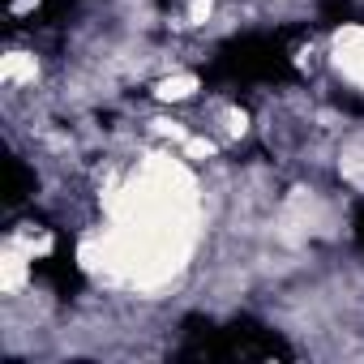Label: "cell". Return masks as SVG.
<instances>
[{
	"mask_svg": "<svg viewBox=\"0 0 364 364\" xmlns=\"http://www.w3.org/2000/svg\"><path fill=\"white\" fill-rule=\"evenodd\" d=\"M355 236H360V245H364V206H360V215H355Z\"/></svg>",
	"mask_w": 364,
	"mask_h": 364,
	"instance_id": "cell-6",
	"label": "cell"
},
{
	"mask_svg": "<svg viewBox=\"0 0 364 364\" xmlns=\"http://www.w3.org/2000/svg\"><path fill=\"white\" fill-rule=\"evenodd\" d=\"M206 82H291V52H287V35H249L236 39L228 48H219V56L210 65H202Z\"/></svg>",
	"mask_w": 364,
	"mask_h": 364,
	"instance_id": "cell-2",
	"label": "cell"
},
{
	"mask_svg": "<svg viewBox=\"0 0 364 364\" xmlns=\"http://www.w3.org/2000/svg\"><path fill=\"white\" fill-rule=\"evenodd\" d=\"M35 274L56 291V296H77L82 291V270H77V262H73V249L60 240V249L56 253H48V257H39V266H35Z\"/></svg>",
	"mask_w": 364,
	"mask_h": 364,
	"instance_id": "cell-3",
	"label": "cell"
},
{
	"mask_svg": "<svg viewBox=\"0 0 364 364\" xmlns=\"http://www.w3.org/2000/svg\"><path fill=\"white\" fill-rule=\"evenodd\" d=\"M317 14H321L326 26H338V22H355V18H360V9L351 5V0H321Z\"/></svg>",
	"mask_w": 364,
	"mask_h": 364,
	"instance_id": "cell-5",
	"label": "cell"
},
{
	"mask_svg": "<svg viewBox=\"0 0 364 364\" xmlns=\"http://www.w3.org/2000/svg\"><path fill=\"white\" fill-rule=\"evenodd\" d=\"M180 360H291V347L262 330L257 321H236V326H202L189 321L185 326V343L176 347Z\"/></svg>",
	"mask_w": 364,
	"mask_h": 364,
	"instance_id": "cell-1",
	"label": "cell"
},
{
	"mask_svg": "<svg viewBox=\"0 0 364 364\" xmlns=\"http://www.w3.org/2000/svg\"><path fill=\"white\" fill-rule=\"evenodd\" d=\"M31 193H35V176L26 171L22 159H9V163H5V202L18 206V202H26Z\"/></svg>",
	"mask_w": 364,
	"mask_h": 364,
	"instance_id": "cell-4",
	"label": "cell"
}]
</instances>
